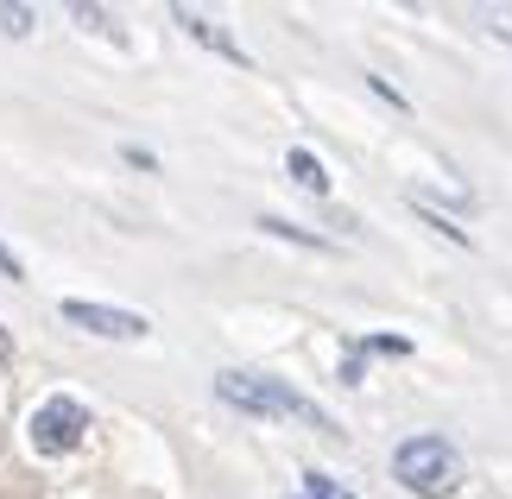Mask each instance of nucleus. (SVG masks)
<instances>
[{"mask_svg":"<svg viewBox=\"0 0 512 499\" xmlns=\"http://www.w3.org/2000/svg\"><path fill=\"white\" fill-rule=\"evenodd\" d=\"M215 398L234 405V411H247V417H298V424L323 430V436H342V424H329L298 386H285V379H272V373H215Z\"/></svg>","mask_w":512,"mask_h":499,"instance_id":"f257e3e1","label":"nucleus"},{"mask_svg":"<svg viewBox=\"0 0 512 499\" xmlns=\"http://www.w3.org/2000/svg\"><path fill=\"white\" fill-rule=\"evenodd\" d=\"M392 474L418 499H449L462 487V455H456V443H443V436H411V443H399V455H392Z\"/></svg>","mask_w":512,"mask_h":499,"instance_id":"f03ea898","label":"nucleus"},{"mask_svg":"<svg viewBox=\"0 0 512 499\" xmlns=\"http://www.w3.org/2000/svg\"><path fill=\"white\" fill-rule=\"evenodd\" d=\"M57 316L76 329H89V335H102V342H140V335L152 329L140 310H114V304H89V297H64L57 304Z\"/></svg>","mask_w":512,"mask_h":499,"instance_id":"7ed1b4c3","label":"nucleus"},{"mask_svg":"<svg viewBox=\"0 0 512 499\" xmlns=\"http://www.w3.org/2000/svg\"><path fill=\"white\" fill-rule=\"evenodd\" d=\"M83 430H89V411L76 405V398H45V405L32 411V449L38 455H64L83 443Z\"/></svg>","mask_w":512,"mask_h":499,"instance_id":"20e7f679","label":"nucleus"},{"mask_svg":"<svg viewBox=\"0 0 512 499\" xmlns=\"http://www.w3.org/2000/svg\"><path fill=\"white\" fill-rule=\"evenodd\" d=\"M171 19H177V26H184V32L196 38V45H209L215 57H228V64H241V70H247V51H241V45H234V38H228L222 26H209V19H203V13H190V7H177Z\"/></svg>","mask_w":512,"mask_h":499,"instance_id":"39448f33","label":"nucleus"},{"mask_svg":"<svg viewBox=\"0 0 512 499\" xmlns=\"http://www.w3.org/2000/svg\"><path fill=\"white\" fill-rule=\"evenodd\" d=\"M285 171H291V184H298V190H310V196H329V171H323V158L317 152H291L285 158Z\"/></svg>","mask_w":512,"mask_h":499,"instance_id":"423d86ee","label":"nucleus"},{"mask_svg":"<svg viewBox=\"0 0 512 499\" xmlns=\"http://www.w3.org/2000/svg\"><path fill=\"white\" fill-rule=\"evenodd\" d=\"M260 228H266V234H279V241H298V247H329L323 234H304V228H291V222H279V215H260Z\"/></svg>","mask_w":512,"mask_h":499,"instance_id":"0eeeda50","label":"nucleus"},{"mask_svg":"<svg viewBox=\"0 0 512 499\" xmlns=\"http://www.w3.org/2000/svg\"><path fill=\"white\" fill-rule=\"evenodd\" d=\"M304 493H310V499H354L348 487H336V481H329V474H304Z\"/></svg>","mask_w":512,"mask_h":499,"instance_id":"6e6552de","label":"nucleus"},{"mask_svg":"<svg viewBox=\"0 0 512 499\" xmlns=\"http://www.w3.org/2000/svg\"><path fill=\"white\" fill-rule=\"evenodd\" d=\"M0 32L26 38V32H32V7H0Z\"/></svg>","mask_w":512,"mask_h":499,"instance_id":"1a4fd4ad","label":"nucleus"},{"mask_svg":"<svg viewBox=\"0 0 512 499\" xmlns=\"http://www.w3.org/2000/svg\"><path fill=\"white\" fill-rule=\"evenodd\" d=\"M481 26L494 32V38H506V45H512V7H494V13H481Z\"/></svg>","mask_w":512,"mask_h":499,"instance_id":"9d476101","label":"nucleus"},{"mask_svg":"<svg viewBox=\"0 0 512 499\" xmlns=\"http://www.w3.org/2000/svg\"><path fill=\"white\" fill-rule=\"evenodd\" d=\"M367 348H373V354H411V342H405V335H373Z\"/></svg>","mask_w":512,"mask_h":499,"instance_id":"9b49d317","label":"nucleus"},{"mask_svg":"<svg viewBox=\"0 0 512 499\" xmlns=\"http://www.w3.org/2000/svg\"><path fill=\"white\" fill-rule=\"evenodd\" d=\"M76 19H83V26H89V32H114V19H108L102 7H76Z\"/></svg>","mask_w":512,"mask_h":499,"instance_id":"f8f14e48","label":"nucleus"},{"mask_svg":"<svg viewBox=\"0 0 512 499\" xmlns=\"http://www.w3.org/2000/svg\"><path fill=\"white\" fill-rule=\"evenodd\" d=\"M0 272H7V278H26V272H19V259H13V247H7V241H0Z\"/></svg>","mask_w":512,"mask_h":499,"instance_id":"ddd939ff","label":"nucleus"},{"mask_svg":"<svg viewBox=\"0 0 512 499\" xmlns=\"http://www.w3.org/2000/svg\"><path fill=\"white\" fill-rule=\"evenodd\" d=\"M0 361H13V342H7V335H0Z\"/></svg>","mask_w":512,"mask_h":499,"instance_id":"4468645a","label":"nucleus"}]
</instances>
